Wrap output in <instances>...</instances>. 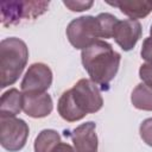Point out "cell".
Returning <instances> with one entry per match:
<instances>
[{
    "instance_id": "ba28073f",
    "label": "cell",
    "mask_w": 152,
    "mask_h": 152,
    "mask_svg": "<svg viewBox=\"0 0 152 152\" xmlns=\"http://www.w3.org/2000/svg\"><path fill=\"white\" fill-rule=\"evenodd\" d=\"M64 135L70 137L76 152H97L99 139L96 134V124L87 121L71 131H64Z\"/></svg>"
},
{
    "instance_id": "e0dca14e",
    "label": "cell",
    "mask_w": 152,
    "mask_h": 152,
    "mask_svg": "<svg viewBox=\"0 0 152 152\" xmlns=\"http://www.w3.org/2000/svg\"><path fill=\"white\" fill-rule=\"evenodd\" d=\"M139 134L142 141L147 146L152 147V118H147L140 124Z\"/></svg>"
},
{
    "instance_id": "8992f818",
    "label": "cell",
    "mask_w": 152,
    "mask_h": 152,
    "mask_svg": "<svg viewBox=\"0 0 152 152\" xmlns=\"http://www.w3.org/2000/svg\"><path fill=\"white\" fill-rule=\"evenodd\" d=\"M28 125L17 116H0V144L8 152H18L24 148L28 138Z\"/></svg>"
},
{
    "instance_id": "44dd1931",
    "label": "cell",
    "mask_w": 152,
    "mask_h": 152,
    "mask_svg": "<svg viewBox=\"0 0 152 152\" xmlns=\"http://www.w3.org/2000/svg\"><path fill=\"white\" fill-rule=\"evenodd\" d=\"M51 152H76V151H75L74 146H71L70 144L61 141L59 144H57V145L55 146V148H53Z\"/></svg>"
},
{
    "instance_id": "6da1fadb",
    "label": "cell",
    "mask_w": 152,
    "mask_h": 152,
    "mask_svg": "<svg viewBox=\"0 0 152 152\" xmlns=\"http://www.w3.org/2000/svg\"><path fill=\"white\" fill-rule=\"evenodd\" d=\"M81 61L89 78L101 90L107 91L119 71L121 55L108 42L99 39L81 51Z\"/></svg>"
},
{
    "instance_id": "7a4b0ae2",
    "label": "cell",
    "mask_w": 152,
    "mask_h": 152,
    "mask_svg": "<svg viewBox=\"0 0 152 152\" xmlns=\"http://www.w3.org/2000/svg\"><path fill=\"white\" fill-rule=\"evenodd\" d=\"M28 61V48L24 40L8 37L0 42V87L14 84Z\"/></svg>"
},
{
    "instance_id": "52a82bcc",
    "label": "cell",
    "mask_w": 152,
    "mask_h": 152,
    "mask_svg": "<svg viewBox=\"0 0 152 152\" xmlns=\"http://www.w3.org/2000/svg\"><path fill=\"white\" fill-rule=\"evenodd\" d=\"M53 80L52 71L45 63H33L26 70L21 83V93H46Z\"/></svg>"
},
{
    "instance_id": "277c9868",
    "label": "cell",
    "mask_w": 152,
    "mask_h": 152,
    "mask_svg": "<svg viewBox=\"0 0 152 152\" xmlns=\"http://www.w3.org/2000/svg\"><path fill=\"white\" fill-rule=\"evenodd\" d=\"M69 43L77 50H83L99 40L100 28L97 18L94 15H82L72 19L65 30Z\"/></svg>"
},
{
    "instance_id": "3957f363",
    "label": "cell",
    "mask_w": 152,
    "mask_h": 152,
    "mask_svg": "<svg viewBox=\"0 0 152 152\" xmlns=\"http://www.w3.org/2000/svg\"><path fill=\"white\" fill-rule=\"evenodd\" d=\"M50 1L13 0L0 2L1 24L6 27L18 25L24 20H33L43 15L49 8Z\"/></svg>"
},
{
    "instance_id": "d6986e66",
    "label": "cell",
    "mask_w": 152,
    "mask_h": 152,
    "mask_svg": "<svg viewBox=\"0 0 152 152\" xmlns=\"http://www.w3.org/2000/svg\"><path fill=\"white\" fill-rule=\"evenodd\" d=\"M139 77L142 83L152 88V64L144 63L139 68Z\"/></svg>"
},
{
    "instance_id": "ffe728a7",
    "label": "cell",
    "mask_w": 152,
    "mask_h": 152,
    "mask_svg": "<svg viewBox=\"0 0 152 152\" xmlns=\"http://www.w3.org/2000/svg\"><path fill=\"white\" fill-rule=\"evenodd\" d=\"M140 56L146 63L152 64V38L147 37L144 39L141 50H140Z\"/></svg>"
},
{
    "instance_id": "7c38bea8",
    "label": "cell",
    "mask_w": 152,
    "mask_h": 152,
    "mask_svg": "<svg viewBox=\"0 0 152 152\" xmlns=\"http://www.w3.org/2000/svg\"><path fill=\"white\" fill-rule=\"evenodd\" d=\"M23 110V93L17 88H10L0 99V116L14 118Z\"/></svg>"
},
{
    "instance_id": "5b68a950",
    "label": "cell",
    "mask_w": 152,
    "mask_h": 152,
    "mask_svg": "<svg viewBox=\"0 0 152 152\" xmlns=\"http://www.w3.org/2000/svg\"><path fill=\"white\" fill-rule=\"evenodd\" d=\"M70 91L77 109L84 116L99 112L103 106L101 89L90 78L78 80Z\"/></svg>"
},
{
    "instance_id": "9a60e30c",
    "label": "cell",
    "mask_w": 152,
    "mask_h": 152,
    "mask_svg": "<svg viewBox=\"0 0 152 152\" xmlns=\"http://www.w3.org/2000/svg\"><path fill=\"white\" fill-rule=\"evenodd\" d=\"M61 142V135L57 131L46 128L38 133L34 139V152H51L57 144Z\"/></svg>"
},
{
    "instance_id": "30bf717a",
    "label": "cell",
    "mask_w": 152,
    "mask_h": 152,
    "mask_svg": "<svg viewBox=\"0 0 152 152\" xmlns=\"http://www.w3.org/2000/svg\"><path fill=\"white\" fill-rule=\"evenodd\" d=\"M52 109V97L48 93H23V112L30 118H45Z\"/></svg>"
},
{
    "instance_id": "9c48e42d",
    "label": "cell",
    "mask_w": 152,
    "mask_h": 152,
    "mask_svg": "<svg viewBox=\"0 0 152 152\" xmlns=\"http://www.w3.org/2000/svg\"><path fill=\"white\" fill-rule=\"evenodd\" d=\"M141 33L142 28L139 20L125 19L118 21L114 27L112 38L124 51H131L137 45Z\"/></svg>"
},
{
    "instance_id": "2e32d148",
    "label": "cell",
    "mask_w": 152,
    "mask_h": 152,
    "mask_svg": "<svg viewBox=\"0 0 152 152\" xmlns=\"http://www.w3.org/2000/svg\"><path fill=\"white\" fill-rule=\"evenodd\" d=\"M97 23H99V28H100V37L104 39L112 38L113 37V31L115 25L118 24L119 19L112 14V13H100L96 15Z\"/></svg>"
},
{
    "instance_id": "7402d4cb",
    "label": "cell",
    "mask_w": 152,
    "mask_h": 152,
    "mask_svg": "<svg viewBox=\"0 0 152 152\" xmlns=\"http://www.w3.org/2000/svg\"><path fill=\"white\" fill-rule=\"evenodd\" d=\"M150 37L152 38V24H151V27H150Z\"/></svg>"
},
{
    "instance_id": "4fadbf2b",
    "label": "cell",
    "mask_w": 152,
    "mask_h": 152,
    "mask_svg": "<svg viewBox=\"0 0 152 152\" xmlns=\"http://www.w3.org/2000/svg\"><path fill=\"white\" fill-rule=\"evenodd\" d=\"M57 112H58L59 116L68 122L80 121L84 118V115L77 109V107L72 100L70 89L63 91L62 95L59 96L58 102H57Z\"/></svg>"
},
{
    "instance_id": "8fae6325",
    "label": "cell",
    "mask_w": 152,
    "mask_h": 152,
    "mask_svg": "<svg viewBox=\"0 0 152 152\" xmlns=\"http://www.w3.org/2000/svg\"><path fill=\"white\" fill-rule=\"evenodd\" d=\"M108 5L118 7L120 12L129 19L138 20L147 17L152 12V1L133 0V1H107Z\"/></svg>"
},
{
    "instance_id": "ac0fdd59",
    "label": "cell",
    "mask_w": 152,
    "mask_h": 152,
    "mask_svg": "<svg viewBox=\"0 0 152 152\" xmlns=\"http://www.w3.org/2000/svg\"><path fill=\"white\" fill-rule=\"evenodd\" d=\"M63 5L69 8L71 12H83L87 11L89 8H91V6L94 5V1L91 0H64Z\"/></svg>"
},
{
    "instance_id": "5bb4252c",
    "label": "cell",
    "mask_w": 152,
    "mask_h": 152,
    "mask_svg": "<svg viewBox=\"0 0 152 152\" xmlns=\"http://www.w3.org/2000/svg\"><path fill=\"white\" fill-rule=\"evenodd\" d=\"M131 102L137 109L152 112V88L142 82L137 84L131 94Z\"/></svg>"
}]
</instances>
